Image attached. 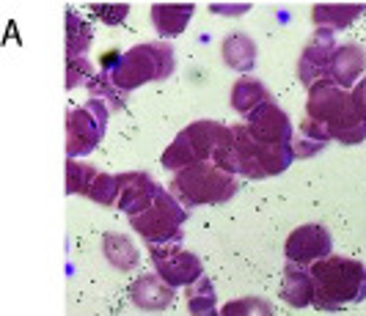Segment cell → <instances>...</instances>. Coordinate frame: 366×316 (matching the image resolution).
<instances>
[{
	"label": "cell",
	"instance_id": "cell-4",
	"mask_svg": "<svg viewBox=\"0 0 366 316\" xmlns=\"http://www.w3.org/2000/svg\"><path fill=\"white\" fill-rule=\"evenodd\" d=\"M174 69H177L174 47L168 41H149V44H135L127 53H122L116 69L108 72V77L119 91L129 93L147 83H160L165 77H171Z\"/></svg>",
	"mask_w": 366,
	"mask_h": 316
},
{
	"label": "cell",
	"instance_id": "cell-14",
	"mask_svg": "<svg viewBox=\"0 0 366 316\" xmlns=\"http://www.w3.org/2000/svg\"><path fill=\"white\" fill-rule=\"evenodd\" d=\"M366 72V50L361 44H342L339 50H336V56L330 61V69H328V77L333 86H339V88H345V91H352L358 83H361V77Z\"/></svg>",
	"mask_w": 366,
	"mask_h": 316
},
{
	"label": "cell",
	"instance_id": "cell-11",
	"mask_svg": "<svg viewBox=\"0 0 366 316\" xmlns=\"http://www.w3.org/2000/svg\"><path fill=\"white\" fill-rule=\"evenodd\" d=\"M245 130L254 141L264 143V146H292L295 143L292 121H290L287 111H281L275 105V99L262 105L259 111H254L245 118Z\"/></svg>",
	"mask_w": 366,
	"mask_h": 316
},
{
	"label": "cell",
	"instance_id": "cell-6",
	"mask_svg": "<svg viewBox=\"0 0 366 316\" xmlns=\"http://www.w3.org/2000/svg\"><path fill=\"white\" fill-rule=\"evenodd\" d=\"M226 135V124H218V121H209V118H202V121H193L187 124L174 141L171 146L163 151L160 163L168 170H184L190 165H202V163H212L215 160V151H218L220 141Z\"/></svg>",
	"mask_w": 366,
	"mask_h": 316
},
{
	"label": "cell",
	"instance_id": "cell-25",
	"mask_svg": "<svg viewBox=\"0 0 366 316\" xmlns=\"http://www.w3.org/2000/svg\"><path fill=\"white\" fill-rule=\"evenodd\" d=\"M220 316H273V305L264 297H239L226 302Z\"/></svg>",
	"mask_w": 366,
	"mask_h": 316
},
{
	"label": "cell",
	"instance_id": "cell-17",
	"mask_svg": "<svg viewBox=\"0 0 366 316\" xmlns=\"http://www.w3.org/2000/svg\"><path fill=\"white\" fill-rule=\"evenodd\" d=\"M364 11V3H317L312 9V19L314 28L336 34V31H345L347 25H352Z\"/></svg>",
	"mask_w": 366,
	"mask_h": 316
},
{
	"label": "cell",
	"instance_id": "cell-15",
	"mask_svg": "<svg viewBox=\"0 0 366 316\" xmlns=\"http://www.w3.org/2000/svg\"><path fill=\"white\" fill-rule=\"evenodd\" d=\"M314 278L309 267H300V264H290L284 267V278H281V300L292 308H309L314 305Z\"/></svg>",
	"mask_w": 366,
	"mask_h": 316
},
{
	"label": "cell",
	"instance_id": "cell-16",
	"mask_svg": "<svg viewBox=\"0 0 366 316\" xmlns=\"http://www.w3.org/2000/svg\"><path fill=\"white\" fill-rule=\"evenodd\" d=\"M174 292L177 289H171L160 275H141L132 283L129 297L141 311H163L174 302Z\"/></svg>",
	"mask_w": 366,
	"mask_h": 316
},
{
	"label": "cell",
	"instance_id": "cell-1",
	"mask_svg": "<svg viewBox=\"0 0 366 316\" xmlns=\"http://www.w3.org/2000/svg\"><path fill=\"white\" fill-rule=\"evenodd\" d=\"M215 165L245 179H270L284 173L295 163L292 146H264L254 141L245 124L226 127V135L215 151Z\"/></svg>",
	"mask_w": 366,
	"mask_h": 316
},
{
	"label": "cell",
	"instance_id": "cell-20",
	"mask_svg": "<svg viewBox=\"0 0 366 316\" xmlns=\"http://www.w3.org/2000/svg\"><path fill=\"white\" fill-rule=\"evenodd\" d=\"M232 108L237 113H242L245 118L254 111H259L262 105L273 102V93L264 88V83H259L257 77H242L232 86Z\"/></svg>",
	"mask_w": 366,
	"mask_h": 316
},
{
	"label": "cell",
	"instance_id": "cell-23",
	"mask_svg": "<svg viewBox=\"0 0 366 316\" xmlns=\"http://www.w3.org/2000/svg\"><path fill=\"white\" fill-rule=\"evenodd\" d=\"M99 170L83 160H69L66 163V193L69 195H89Z\"/></svg>",
	"mask_w": 366,
	"mask_h": 316
},
{
	"label": "cell",
	"instance_id": "cell-5",
	"mask_svg": "<svg viewBox=\"0 0 366 316\" xmlns=\"http://www.w3.org/2000/svg\"><path fill=\"white\" fill-rule=\"evenodd\" d=\"M237 176L223 170L215 163H202L190 165L184 170H177L171 176L168 193L187 209V206H212L226 204L237 195Z\"/></svg>",
	"mask_w": 366,
	"mask_h": 316
},
{
	"label": "cell",
	"instance_id": "cell-3",
	"mask_svg": "<svg viewBox=\"0 0 366 316\" xmlns=\"http://www.w3.org/2000/svg\"><path fill=\"white\" fill-rule=\"evenodd\" d=\"M306 118L328 124L333 141H339L342 146H358L366 141V121L352 108L350 91L333 86L330 80H320L309 88Z\"/></svg>",
	"mask_w": 366,
	"mask_h": 316
},
{
	"label": "cell",
	"instance_id": "cell-27",
	"mask_svg": "<svg viewBox=\"0 0 366 316\" xmlns=\"http://www.w3.org/2000/svg\"><path fill=\"white\" fill-rule=\"evenodd\" d=\"M94 77H97V75H94L89 58H80V61H66V88L89 86Z\"/></svg>",
	"mask_w": 366,
	"mask_h": 316
},
{
	"label": "cell",
	"instance_id": "cell-29",
	"mask_svg": "<svg viewBox=\"0 0 366 316\" xmlns=\"http://www.w3.org/2000/svg\"><path fill=\"white\" fill-rule=\"evenodd\" d=\"M292 149H295V157H303V160H306V157L320 154L325 146H320V143H314V141H309V138H303V135H300V138L292 143Z\"/></svg>",
	"mask_w": 366,
	"mask_h": 316
},
{
	"label": "cell",
	"instance_id": "cell-8",
	"mask_svg": "<svg viewBox=\"0 0 366 316\" xmlns=\"http://www.w3.org/2000/svg\"><path fill=\"white\" fill-rule=\"evenodd\" d=\"M110 108L102 99H89L80 108L69 111L66 116V154L69 160H80L86 154H92L99 141L105 138V127H108Z\"/></svg>",
	"mask_w": 366,
	"mask_h": 316
},
{
	"label": "cell",
	"instance_id": "cell-2",
	"mask_svg": "<svg viewBox=\"0 0 366 316\" xmlns=\"http://www.w3.org/2000/svg\"><path fill=\"white\" fill-rule=\"evenodd\" d=\"M314 278V305L320 311H342L366 300V267L358 259L328 256L309 267Z\"/></svg>",
	"mask_w": 366,
	"mask_h": 316
},
{
	"label": "cell",
	"instance_id": "cell-21",
	"mask_svg": "<svg viewBox=\"0 0 366 316\" xmlns=\"http://www.w3.org/2000/svg\"><path fill=\"white\" fill-rule=\"evenodd\" d=\"M102 253H105V259H108L116 270H122V272L135 270L138 261H141V253H138V248L132 245V240L124 237V234H119V231H108V234L102 237Z\"/></svg>",
	"mask_w": 366,
	"mask_h": 316
},
{
	"label": "cell",
	"instance_id": "cell-30",
	"mask_svg": "<svg viewBox=\"0 0 366 316\" xmlns=\"http://www.w3.org/2000/svg\"><path fill=\"white\" fill-rule=\"evenodd\" d=\"M350 99H352V108L358 111V116L366 121V75L361 77V83L350 91Z\"/></svg>",
	"mask_w": 366,
	"mask_h": 316
},
{
	"label": "cell",
	"instance_id": "cell-7",
	"mask_svg": "<svg viewBox=\"0 0 366 316\" xmlns=\"http://www.w3.org/2000/svg\"><path fill=\"white\" fill-rule=\"evenodd\" d=\"M187 220V212L184 206L168 193L163 190L157 195V201L149 206L144 215L132 218L129 223L132 228L141 234V240L152 248H171V245H179L182 242V225Z\"/></svg>",
	"mask_w": 366,
	"mask_h": 316
},
{
	"label": "cell",
	"instance_id": "cell-9",
	"mask_svg": "<svg viewBox=\"0 0 366 316\" xmlns=\"http://www.w3.org/2000/svg\"><path fill=\"white\" fill-rule=\"evenodd\" d=\"M152 264H154V272L171 286V289H187L193 283H199L204 278V264L196 253L182 250L179 245H171V248H152L149 250Z\"/></svg>",
	"mask_w": 366,
	"mask_h": 316
},
{
	"label": "cell",
	"instance_id": "cell-12",
	"mask_svg": "<svg viewBox=\"0 0 366 316\" xmlns=\"http://www.w3.org/2000/svg\"><path fill=\"white\" fill-rule=\"evenodd\" d=\"M336 36L330 31H314V36L309 39V44L303 47V53L297 58V80L303 86H317L320 80L328 77L330 61L336 56Z\"/></svg>",
	"mask_w": 366,
	"mask_h": 316
},
{
	"label": "cell",
	"instance_id": "cell-13",
	"mask_svg": "<svg viewBox=\"0 0 366 316\" xmlns=\"http://www.w3.org/2000/svg\"><path fill=\"white\" fill-rule=\"evenodd\" d=\"M119 209L127 215L129 220L144 215L149 206L157 201V195L163 193V187L157 185L149 173H141V170H129V173H119Z\"/></svg>",
	"mask_w": 366,
	"mask_h": 316
},
{
	"label": "cell",
	"instance_id": "cell-28",
	"mask_svg": "<svg viewBox=\"0 0 366 316\" xmlns=\"http://www.w3.org/2000/svg\"><path fill=\"white\" fill-rule=\"evenodd\" d=\"M92 9L99 14V19H105L108 25H119V22H124L129 14L127 3H105V6H102V3H94Z\"/></svg>",
	"mask_w": 366,
	"mask_h": 316
},
{
	"label": "cell",
	"instance_id": "cell-10",
	"mask_svg": "<svg viewBox=\"0 0 366 316\" xmlns=\"http://www.w3.org/2000/svg\"><path fill=\"white\" fill-rule=\"evenodd\" d=\"M284 256H287L290 264L312 267V264H317V261L333 256V237H330L328 228L320 223L297 225L292 234L287 237Z\"/></svg>",
	"mask_w": 366,
	"mask_h": 316
},
{
	"label": "cell",
	"instance_id": "cell-31",
	"mask_svg": "<svg viewBox=\"0 0 366 316\" xmlns=\"http://www.w3.org/2000/svg\"><path fill=\"white\" fill-rule=\"evenodd\" d=\"M207 316H220V311H212V314H207Z\"/></svg>",
	"mask_w": 366,
	"mask_h": 316
},
{
	"label": "cell",
	"instance_id": "cell-26",
	"mask_svg": "<svg viewBox=\"0 0 366 316\" xmlns=\"http://www.w3.org/2000/svg\"><path fill=\"white\" fill-rule=\"evenodd\" d=\"M119 190H122L119 173H99L92 187V193H89V198L99 206H113L119 204Z\"/></svg>",
	"mask_w": 366,
	"mask_h": 316
},
{
	"label": "cell",
	"instance_id": "cell-22",
	"mask_svg": "<svg viewBox=\"0 0 366 316\" xmlns=\"http://www.w3.org/2000/svg\"><path fill=\"white\" fill-rule=\"evenodd\" d=\"M92 25L80 14L66 11V61H80L86 58L89 47H92Z\"/></svg>",
	"mask_w": 366,
	"mask_h": 316
},
{
	"label": "cell",
	"instance_id": "cell-24",
	"mask_svg": "<svg viewBox=\"0 0 366 316\" xmlns=\"http://www.w3.org/2000/svg\"><path fill=\"white\" fill-rule=\"evenodd\" d=\"M215 286L209 278H202L199 283L187 286V311L190 316H207L215 311Z\"/></svg>",
	"mask_w": 366,
	"mask_h": 316
},
{
	"label": "cell",
	"instance_id": "cell-19",
	"mask_svg": "<svg viewBox=\"0 0 366 316\" xmlns=\"http://www.w3.org/2000/svg\"><path fill=\"white\" fill-rule=\"evenodd\" d=\"M223 63L234 72H251L257 66V44L248 34H229L220 44Z\"/></svg>",
	"mask_w": 366,
	"mask_h": 316
},
{
	"label": "cell",
	"instance_id": "cell-18",
	"mask_svg": "<svg viewBox=\"0 0 366 316\" xmlns=\"http://www.w3.org/2000/svg\"><path fill=\"white\" fill-rule=\"evenodd\" d=\"M196 14L193 3H154L152 6V25L163 39H174L184 34L187 22Z\"/></svg>",
	"mask_w": 366,
	"mask_h": 316
}]
</instances>
